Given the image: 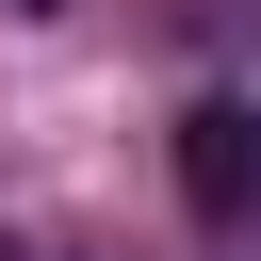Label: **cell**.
<instances>
[{"instance_id":"1","label":"cell","mask_w":261,"mask_h":261,"mask_svg":"<svg viewBox=\"0 0 261 261\" xmlns=\"http://www.w3.org/2000/svg\"><path fill=\"white\" fill-rule=\"evenodd\" d=\"M179 212L228 228V245L261 228V98H245V82H212V98L179 114Z\"/></svg>"},{"instance_id":"2","label":"cell","mask_w":261,"mask_h":261,"mask_svg":"<svg viewBox=\"0 0 261 261\" xmlns=\"http://www.w3.org/2000/svg\"><path fill=\"white\" fill-rule=\"evenodd\" d=\"M0 16H65V0H0Z\"/></svg>"}]
</instances>
